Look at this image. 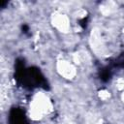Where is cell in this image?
<instances>
[{"instance_id":"cell-1","label":"cell","mask_w":124,"mask_h":124,"mask_svg":"<svg viewBox=\"0 0 124 124\" xmlns=\"http://www.w3.org/2000/svg\"><path fill=\"white\" fill-rule=\"evenodd\" d=\"M10 124H28L24 113L19 108H13L10 112Z\"/></svg>"}]
</instances>
